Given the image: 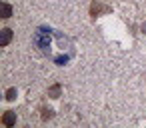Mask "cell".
<instances>
[{"label":"cell","mask_w":146,"mask_h":128,"mask_svg":"<svg viewBox=\"0 0 146 128\" xmlns=\"http://www.w3.org/2000/svg\"><path fill=\"white\" fill-rule=\"evenodd\" d=\"M110 12H112V6L102 4L100 0H92V4H90V16L92 18H98L100 14H110Z\"/></svg>","instance_id":"6da1fadb"},{"label":"cell","mask_w":146,"mask_h":128,"mask_svg":"<svg viewBox=\"0 0 146 128\" xmlns=\"http://www.w3.org/2000/svg\"><path fill=\"white\" fill-rule=\"evenodd\" d=\"M34 44L38 48H50V36L46 30H38L36 36H34Z\"/></svg>","instance_id":"7a4b0ae2"},{"label":"cell","mask_w":146,"mask_h":128,"mask_svg":"<svg viewBox=\"0 0 146 128\" xmlns=\"http://www.w3.org/2000/svg\"><path fill=\"white\" fill-rule=\"evenodd\" d=\"M0 122H2L6 128H12V126L16 124V112H12V110H6V112L2 114V120H0Z\"/></svg>","instance_id":"3957f363"},{"label":"cell","mask_w":146,"mask_h":128,"mask_svg":"<svg viewBox=\"0 0 146 128\" xmlns=\"http://www.w3.org/2000/svg\"><path fill=\"white\" fill-rule=\"evenodd\" d=\"M10 40H12V30H10V28H2V38H0V46L6 48V46L10 44Z\"/></svg>","instance_id":"277c9868"},{"label":"cell","mask_w":146,"mask_h":128,"mask_svg":"<svg viewBox=\"0 0 146 128\" xmlns=\"http://www.w3.org/2000/svg\"><path fill=\"white\" fill-rule=\"evenodd\" d=\"M60 94H62V86H60L58 82L48 88V98H54V100H56V98H60Z\"/></svg>","instance_id":"5b68a950"},{"label":"cell","mask_w":146,"mask_h":128,"mask_svg":"<svg viewBox=\"0 0 146 128\" xmlns=\"http://www.w3.org/2000/svg\"><path fill=\"white\" fill-rule=\"evenodd\" d=\"M40 112H42V114H40V118H42L44 122H46V120H50V118H54V110H52V108H46V106H44V108H40Z\"/></svg>","instance_id":"8992f818"},{"label":"cell","mask_w":146,"mask_h":128,"mask_svg":"<svg viewBox=\"0 0 146 128\" xmlns=\"http://www.w3.org/2000/svg\"><path fill=\"white\" fill-rule=\"evenodd\" d=\"M10 16H12V6H10L8 2H4V4H2V18L8 20Z\"/></svg>","instance_id":"52a82bcc"},{"label":"cell","mask_w":146,"mask_h":128,"mask_svg":"<svg viewBox=\"0 0 146 128\" xmlns=\"http://www.w3.org/2000/svg\"><path fill=\"white\" fill-rule=\"evenodd\" d=\"M16 94H18V92H16V88H8V90H6V100H8V102H12V100L16 98Z\"/></svg>","instance_id":"ba28073f"},{"label":"cell","mask_w":146,"mask_h":128,"mask_svg":"<svg viewBox=\"0 0 146 128\" xmlns=\"http://www.w3.org/2000/svg\"><path fill=\"white\" fill-rule=\"evenodd\" d=\"M142 32H144V34H146V22H144V24H142Z\"/></svg>","instance_id":"9c48e42d"}]
</instances>
